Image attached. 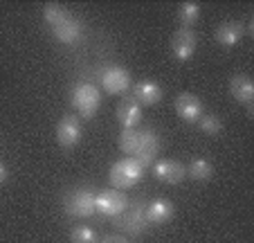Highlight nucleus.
I'll use <instances>...</instances> for the list:
<instances>
[{"label": "nucleus", "instance_id": "obj_1", "mask_svg": "<svg viewBox=\"0 0 254 243\" xmlns=\"http://www.w3.org/2000/svg\"><path fill=\"white\" fill-rule=\"evenodd\" d=\"M43 18H45V23L50 25V29H52L54 38H57L59 43H65V45L79 43V38H81V34H83V25H81V20L74 18L65 7L48 2V5L43 7Z\"/></svg>", "mask_w": 254, "mask_h": 243}, {"label": "nucleus", "instance_id": "obj_2", "mask_svg": "<svg viewBox=\"0 0 254 243\" xmlns=\"http://www.w3.org/2000/svg\"><path fill=\"white\" fill-rule=\"evenodd\" d=\"M70 104L74 106V110L79 113V117L92 119L97 115L101 106V92L95 83H88V81H81L77 86L72 88L70 92Z\"/></svg>", "mask_w": 254, "mask_h": 243}, {"label": "nucleus", "instance_id": "obj_3", "mask_svg": "<svg viewBox=\"0 0 254 243\" xmlns=\"http://www.w3.org/2000/svg\"><path fill=\"white\" fill-rule=\"evenodd\" d=\"M144 176V167L137 162V158L126 156L122 160H117L115 164L108 171V180L115 189H128V187H135Z\"/></svg>", "mask_w": 254, "mask_h": 243}, {"label": "nucleus", "instance_id": "obj_4", "mask_svg": "<svg viewBox=\"0 0 254 243\" xmlns=\"http://www.w3.org/2000/svg\"><path fill=\"white\" fill-rule=\"evenodd\" d=\"M95 198L97 194L90 187H79V189L70 191L63 200V207L70 216H77V219H90L95 214Z\"/></svg>", "mask_w": 254, "mask_h": 243}, {"label": "nucleus", "instance_id": "obj_5", "mask_svg": "<svg viewBox=\"0 0 254 243\" xmlns=\"http://www.w3.org/2000/svg\"><path fill=\"white\" fill-rule=\"evenodd\" d=\"M115 228H120L122 232H126L128 237H139L144 230L149 228L142 203H133V205L128 203V207H126L120 216H115Z\"/></svg>", "mask_w": 254, "mask_h": 243}, {"label": "nucleus", "instance_id": "obj_6", "mask_svg": "<svg viewBox=\"0 0 254 243\" xmlns=\"http://www.w3.org/2000/svg\"><path fill=\"white\" fill-rule=\"evenodd\" d=\"M128 207V198H126L124 191L120 189H104L97 194L95 198V210L101 216H108V219H115L122 212Z\"/></svg>", "mask_w": 254, "mask_h": 243}, {"label": "nucleus", "instance_id": "obj_7", "mask_svg": "<svg viewBox=\"0 0 254 243\" xmlns=\"http://www.w3.org/2000/svg\"><path fill=\"white\" fill-rule=\"evenodd\" d=\"M99 81L108 95H124L130 88V72L120 66H108L104 68Z\"/></svg>", "mask_w": 254, "mask_h": 243}, {"label": "nucleus", "instance_id": "obj_8", "mask_svg": "<svg viewBox=\"0 0 254 243\" xmlns=\"http://www.w3.org/2000/svg\"><path fill=\"white\" fill-rule=\"evenodd\" d=\"M198 48V34L189 27H180L171 36V52L178 61H189L196 54Z\"/></svg>", "mask_w": 254, "mask_h": 243}, {"label": "nucleus", "instance_id": "obj_9", "mask_svg": "<svg viewBox=\"0 0 254 243\" xmlns=\"http://www.w3.org/2000/svg\"><path fill=\"white\" fill-rule=\"evenodd\" d=\"M81 122L74 115H63L57 124V142L63 149H74L81 142Z\"/></svg>", "mask_w": 254, "mask_h": 243}, {"label": "nucleus", "instance_id": "obj_10", "mask_svg": "<svg viewBox=\"0 0 254 243\" xmlns=\"http://www.w3.org/2000/svg\"><path fill=\"white\" fill-rule=\"evenodd\" d=\"M160 153V138L153 129H142L139 131V147H137V153L133 158H137V162L142 164L144 169L149 167L151 162L158 158Z\"/></svg>", "mask_w": 254, "mask_h": 243}, {"label": "nucleus", "instance_id": "obj_11", "mask_svg": "<svg viewBox=\"0 0 254 243\" xmlns=\"http://www.w3.org/2000/svg\"><path fill=\"white\" fill-rule=\"evenodd\" d=\"M153 173L158 180L167 182V185H180V182L187 178V167L183 162L171 160V158H164V160H158L153 167Z\"/></svg>", "mask_w": 254, "mask_h": 243}, {"label": "nucleus", "instance_id": "obj_12", "mask_svg": "<svg viewBox=\"0 0 254 243\" xmlns=\"http://www.w3.org/2000/svg\"><path fill=\"white\" fill-rule=\"evenodd\" d=\"M176 214V207L169 198H153L151 203L144 205V216H146V223L149 225H164L173 219Z\"/></svg>", "mask_w": 254, "mask_h": 243}, {"label": "nucleus", "instance_id": "obj_13", "mask_svg": "<svg viewBox=\"0 0 254 243\" xmlns=\"http://www.w3.org/2000/svg\"><path fill=\"white\" fill-rule=\"evenodd\" d=\"M176 113L180 119L185 122H198V119L205 115V106L191 92H183V95L176 97Z\"/></svg>", "mask_w": 254, "mask_h": 243}, {"label": "nucleus", "instance_id": "obj_14", "mask_svg": "<svg viewBox=\"0 0 254 243\" xmlns=\"http://www.w3.org/2000/svg\"><path fill=\"white\" fill-rule=\"evenodd\" d=\"M162 95H164L162 86L155 83L153 79H144L133 86V99L137 101L139 106H155L162 99Z\"/></svg>", "mask_w": 254, "mask_h": 243}, {"label": "nucleus", "instance_id": "obj_15", "mask_svg": "<svg viewBox=\"0 0 254 243\" xmlns=\"http://www.w3.org/2000/svg\"><path fill=\"white\" fill-rule=\"evenodd\" d=\"M230 95L234 97L239 104H243L245 108L252 106L254 101V83L248 75H234L230 79Z\"/></svg>", "mask_w": 254, "mask_h": 243}, {"label": "nucleus", "instance_id": "obj_16", "mask_svg": "<svg viewBox=\"0 0 254 243\" xmlns=\"http://www.w3.org/2000/svg\"><path fill=\"white\" fill-rule=\"evenodd\" d=\"M117 122L122 124V129H135L142 122V106L133 97L120 101V106H117Z\"/></svg>", "mask_w": 254, "mask_h": 243}, {"label": "nucleus", "instance_id": "obj_17", "mask_svg": "<svg viewBox=\"0 0 254 243\" xmlns=\"http://www.w3.org/2000/svg\"><path fill=\"white\" fill-rule=\"evenodd\" d=\"M245 36V25L236 23V20H227V23H221L218 29H216V41L225 48H232Z\"/></svg>", "mask_w": 254, "mask_h": 243}, {"label": "nucleus", "instance_id": "obj_18", "mask_svg": "<svg viewBox=\"0 0 254 243\" xmlns=\"http://www.w3.org/2000/svg\"><path fill=\"white\" fill-rule=\"evenodd\" d=\"M187 176L193 178V180H198V182H205L214 176V164H211L207 158H196V160L189 162Z\"/></svg>", "mask_w": 254, "mask_h": 243}, {"label": "nucleus", "instance_id": "obj_19", "mask_svg": "<svg viewBox=\"0 0 254 243\" xmlns=\"http://www.w3.org/2000/svg\"><path fill=\"white\" fill-rule=\"evenodd\" d=\"M198 18H200V5H196V2H183V5L178 7V20H180L183 27L191 29L198 23Z\"/></svg>", "mask_w": 254, "mask_h": 243}, {"label": "nucleus", "instance_id": "obj_20", "mask_svg": "<svg viewBox=\"0 0 254 243\" xmlns=\"http://www.w3.org/2000/svg\"><path fill=\"white\" fill-rule=\"evenodd\" d=\"M198 126H200L202 133L211 135V138H218V135L225 131V124H223V119L218 117V115H207V113L198 119Z\"/></svg>", "mask_w": 254, "mask_h": 243}, {"label": "nucleus", "instance_id": "obj_21", "mask_svg": "<svg viewBox=\"0 0 254 243\" xmlns=\"http://www.w3.org/2000/svg\"><path fill=\"white\" fill-rule=\"evenodd\" d=\"M139 147V131L137 129H122L120 133V149L126 156H135Z\"/></svg>", "mask_w": 254, "mask_h": 243}, {"label": "nucleus", "instance_id": "obj_22", "mask_svg": "<svg viewBox=\"0 0 254 243\" xmlns=\"http://www.w3.org/2000/svg\"><path fill=\"white\" fill-rule=\"evenodd\" d=\"M70 241L72 243H99V237L92 228L88 225H77V228L70 232Z\"/></svg>", "mask_w": 254, "mask_h": 243}, {"label": "nucleus", "instance_id": "obj_23", "mask_svg": "<svg viewBox=\"0 0 254 243\" xmlns=\"http://www.w3.org/2000/svg\"><path fill=\"white\" fill-rule=\"evenodd\" d=\"M99 243H130L126 237H120V234H108V237H104Z\"/></svg>", "mask_w": 254, "mask_h": 243}, {"label": "nucleus", "instance_id": "obj_24", "mask_svg": "<svg viewBox=\"0 0 254 243\" xmlns=\"http://www.w3.org/2000/svg\"><path fill=\"white\" fill-rule=\"evenodd\" d=\"M7 178H9V169H7V164L2 160H0V185H5Z\"/></svg>", "mask_w": 254, "mask_h": 243}, {"label": "nucleus", "instance_id": "obj_25", "mask_svg": "<svg viewBox=\"0 0 254 243\" xmlns=\"http://www.w3.org/2000/svg\"><path fill=\"white\" fill-rule=\"evenodd\" d=\"M245 32H248V34H254V23H252V20H250V23H248V27H245Z\"/></svg>", "mask_w": 254, "mask_h": 243}]
</instances>
